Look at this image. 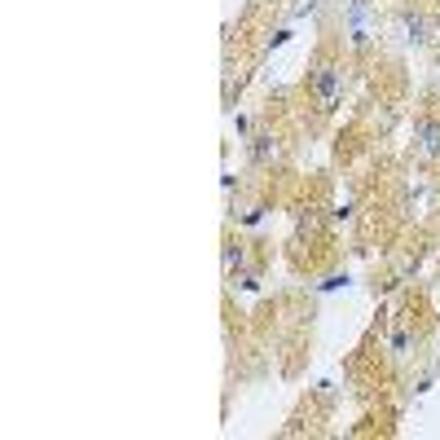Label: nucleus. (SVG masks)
<instances>
[{"label": "nucleus", "instance_id": "f257e3e1", "mask_svg": "<svg viewBox=\"0 0 440 440\" xmlns=\"http://www.w3.org/2000/svg\"><path fill=\"white\" fill-rule=\"evenodd\" d=\"M313 93H317V102H322V111H335L339 97H343V70L335 62H322L313 70Z\"/></svg>", "mask_w": 440, "mask_h": 440}, {"label": "nucleus", "instance_id": "f03ea898", "mask_svg": "<svg viewBox=\"0 0 440 440\" xmlns=\"http://www.w3.org/2000/svg\"><path fill=\"white\" fill-rule=\"evenodd\" d=\"M419 150L423 154H440V124H432V119L419 124Z\"/></svg>", "mask_w": 440, "mask_h": 440}, {"label": "nucleus", "instance_id": "39448f33", "mask_svg": "<svg viewBox=\"0 0 440 440\" xmlns=\"http://www.w3.org/2000/svg\"><path fill=\"white\" fill-rule=\"evenodd\" d=\"M392 352H396V356L410 352V330H396V335H392Z\"/></svg>", "mask_w": 440, "mask_h": 440}, {"label": "nucleus", "instance_id": "20e7f679", "mask_svg": "<svg viewBox=\"0 0 440 440\" xmlns=\"http://www.w3.org/2000/svg\"><path fill=\"white\" fill-rule=\"evenodd\" d=\"M401 27H405V40H414V44L427 40V22L419 14H401Z\"/></svg>", "mask_w": 440, "mask_h": 440}, {"label": "nucleus", "instance_id": "7ed1b4c3", "mask_svg": "<svg viewBox=\"0 0 440 440\" xmlns=\"http://www.w3.org/2000/svg\"><path fill=\"white\" fill-rule=\"evenodd\" d=\"M251 159H256V163L278 159V141H273V137H251Z\"/></svg>", "mask_w": 440, "mask_h": 440}]
</instances>
